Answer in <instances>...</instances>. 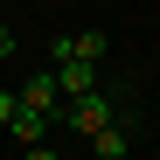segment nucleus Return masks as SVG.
<instances>
[{"mask_svg": "<svg viewBox=\"0 0 160 160\" xmlns=\"http://www.w3.org/2000/svg\"><path fill=\"white\" fill-rule=\"evenodd\" d=\"M104 49H112L104 28H77V35H56V42H49V56H56V63H104Z\"/></svg>", "mask_w": 160, "mask_h": 160, "instance_id": "f03ea898", "label": "nucleus"}, {"mask_svg": "<svg viewBox=\"0 0 160 160\" xmlns=\"http://www.w3.org/2000/svg\"><path fill=\"white\" fill-rule=\"evenodd\" d=\"M91 153H98V160H125V153H132V132H125L118 118L98 125V132H91Z\"/></svg>", "mask_w": 160, "mask_h": 160, "instance_id": "39448f33", "label": "nucleus"}, {"mask_svg": "<svg viewBox=\"0 0 160 160\" xmlns=\"http://www.w3.org/2000/svg\"><path fill=\"white\" fill-rule=\"evenodd\" d=\"M14 104H21L14 91H0V125H7V118H14Z\"/></svg>", "mask_w": 160, "mask_h": 160, "instance_id": "1a4fd4ad", "label": "nucleus"}, {"mask_svg": "<svg viewBox=\"0 0 160 160\" xmlns=\"http://www.w3.org/2000/svg\"><path fill=\"white\" fill-rule=\"evenodd\" d=\"M56 91H63V98L98 91V63H56Z\"/></svg>", "mask_w": 160, "mask_h": 160, "instance_id": "20e7f679", "label": "nucleus"}, {"mask_svg": "<svg viewBox=\"0 0 160 160\" xmlns=\"http://www.w3.org/2000/svg\"><path fill=\"white\" fill-rule=\"evenodd\" d=\"M21 104H28V112H42V118H56V112H63L56 70H28V77H21Z\"/></svg>", "mask_w": 160, "mask_h": 160, "instance_id": "7ed1b4c3", "label": "nucleus"}, {"mask_svg": "<svg viewBox=\"0 0 160 160\" xmlns=\"http://www.w3.org/2000/svg\"><path fill=\"white\" fill-rule=\"evenodd\" d=\"M118 118V98H104V91H84V98H63V112H56V125H77L91 139L98 125H112Z\"/></svg>", "mask_w": 160, "mask_h": 160, "instance_id": "f257e3e1", "label": "nucleus"}, {"mask_svg": "<svg viewBox=\"0 0 160 160\" xmlns=\"http://www.w3.org/2000/svg\"><path fill=\"white\" fill-rule=\"evenodd\" d=\"M49 125H56V118H42V112H28V104H14V118H7V132H14L21 146H35V139H49Z\"/></svg>", "mask_w": 160, "mask_h": 160, "instance_id": "423d86ee", "label": "nucleus"}, {"mask_svg": "<svg viewBox=\"0 0 160 160\" xmlns=\"http://www.w3.org/2000/svg\"><path fill=\"white\" fill-rule=\"evenodd\" d=\"M21 160H63V153L49 146V139H35V146H21Z\"/></svg>", "mask_w": 160, "mask_h": 160, "instance_id": "0eeeda50", "label": "nucleus"}, {"mask_svg": "<svg viewBox=\"0 0 160 160\" xmlns=\"http://www.w3.org/2000/svg\"><path fill=\"white\" fill-rule=\"evenodd\" d=\"M0 63H14V28L0 21Z\"/></svg>", "mask_w": 160, "mask_h": 160, "instance_id": "6e6552de", "label": "nucleus"}]
</instances>
